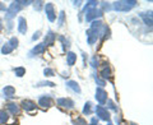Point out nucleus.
Here are the masks:
<instances>
[{
	"label": "nucleus",
	"mask_w": 153,
	"mask_h": 125,
	"mask_svg": "<svg viewBox=\"0 0 153 125\" xmlns=\"http://www.w3.org/2000/svg\"><path fill=\"white\" fill-rule=\"evenodd\" d=\"M137 5L135 0H121V1H115L112 8L117 12H129Z\"/></svg>",
	"instance_id": "1"
},
{
	"label": "nucleus",
	"mask_w": 153,
	"mask_h": 125,
	"mask_svg": "<svg viewBox=\"0 0 153 125\" xmlns=\"http://www.w3.org/2000/svg\"><path fill=\"white\" fill-rule=\"evenodd\" d=\"M22 9V5L19 4V1H13L9 8L7 9V14H5V19H12L13 17H16V14Z\"/></svg>",
	"instance_id": "2"
},
{
	"label": "nucleus",
	"mask_w": 153,
	"mask_h": 125,
	"mask_svg": "<svg viewBox=\"0 0 153 125\" xmlns=\"http://www.w3.org/2000/svg\"><path fill=\"white\" fill-rule=\"evenodd\" d=\"M102 16H103V12L101 10V9L94 8V9H91V10H88L87 13H85V21L92 22V21H94V19H97V18H101Z\"/></svg>",
	"instance_id": "3"
},
{
	"label": "nucleus",
	"mask_w": 153,
	"mask_h": 125,
	"mask_svg": "<svg viewBox=\"0 0 153 125\" xmlns=\"http://www.w3.org/2000/svg\"><path fill=\"white\" fill-rule=\"evenodd\" d=\"M96 100L98 101L100 106H102V105L106 103V101H107V93H106V91H105L103 88H101V87H98L97 89H96Z\"/></svg>",
	"instance_id": "4"
},
{
	"label": "nucleus",
	"mask_w": 153,
	"mask_h": 125,
	"mask_svg": "<svg viewBox=\"0 0 153 125\" xmlns=\"http://www.w3.org/2000/svg\"><path fill=\"white\" fill-rule=\"evenodd\" d=\"M96 115L105 121H110V114L107 111V109H105L103 106H96Z\"/></svg>",
	"instance_id": "5"
},
{
	"label": "nucleus",
	"mask_w": 153,
	"mask_h": 125,
	"mask_svg": "<svg viewBox=\"0 0 153 125\" xmlns=\"http://www.w3.org/2000/svg\"><path fill=\"white\" fill-rule=\"evenodd\" d=\"M45 13L47 18H49L50 22H54L56 19V14H55V10H54V4L52 3H47L45 4Z\"/></svg>",
	"instance_id": "6"
},
{
	"label": "nucleus",
	"mask_w": 153,
	"mask_h": 125,
	"mask_svg": "<svg viewBox=\"0 0 153 125\" xmlns=\"http://www.w3.org/2000/svg\"><path fill=\"white\" fill-rule=\"evenodd\" d=\"M56 102L60 107H63V109H66V110L74 109V102L70 98H59Z\"/></svg>",
	"instance_id": "7"
},
{
	"label": "nucleus",
	"mask_w": 153,
	"mask_h": 125,
	"mask_svg": "<svg viewBox=\"0 0 153 125\" xmlns=\"http://www.w3.org/2000/svg\"><path fill=\"white\" fill-rule=\"evenodd\" d=\"M38 105L42 107H51L52 106V98L50 96H41L38 98Z\"/></svg>",
	"instance_id": "8"
},
{
	"label": "nucleus",
	"mask_w": 153,
	"mask_h": 125,
	"mask_svg": "<svg viewBox=\"0 0 153 125\" xmlns=\"http://www.w3.org/2000/svg\"><path fill=\"white\" fill-rule=\"evenodd\" d=\"M45 50H46L45 44H38L30 51V56H36V55H40V54H44Z\"/></svg>",
	"instance_id": "9"
},
{
	"label": "nucleus",
	"mask_w": 153,
	"mask_h": 125,
	"mask_svg": "<svg viewBox=\"0 0 153 125\" xmlns=\"http://www.w3.org/2000/svg\"><path fill=\"white\" fill-rule=\"evenodd\" d=\"M3 94H4V97H7V98H13L14 94H16V88H14L13 86H5V87L3 88Z\"/></svg>",
	"instance_id": "10"
},
{
	"label": "nucleus",
	"mask_w": 153,
	"mask_h": 125,
	"mask_svg": "<svg viewBox=\"0 0 153 125\" xmlns=\"http://www.w3.org/2000/svg\"><path fill=\"white\" fill-rule=\"evenodd\" d=\"M22 107L26 110V111H33V110H36V103L33 102L31 100H23L22 101Z\"/></svg>",
	"instance_id": "11"
},
{
	"label": "nucleus",
	"mask_w": 153,
	"mask_h": 125,
	"mask_svg": "<svg viewBox=\"0 0 153 125\" xmlns=\"http://www.w3.org/2000/svg\"><path fill=\"white\" fill-rule=\"evenodd\" d=\"M18 31H19V33H22V35H25L27 32V22L23 17L18 18Z\"/></svg>",
	"instance_id": "12"
},
{
	"label": "nucleus",
	"mask_w": 153,
	"mask_h": 125,
	"mask_svg": "<svg viewBox=\"0 0 153 125\" xmlns=\"http://www.w3.org/2000/svg\"><path fill=\"white\" fill-rule=\"evenodd\" d=\"M103 69L101 70V77H102V79L103 80H106V79H112V75H111V69H110V66L108 64H103Z\"/></svg>",
	"instance_id": "13"
},
{
	"label": "nucleus",
	"mask_w": 153,
	"mask_h": 125,
	"mask_svg": "<svg viewBox=\"0 0 153 125\" xmlns=\"http://www.w3.org/2000/svg\"><path fill=\"white\" fill-rule=\"evenodd\" d=\"M139 17L143 19V21H144V25L152 27V12L151 10L148 13H140Z\"/></svg>",
	"instance_id": "14"
},
{
	"label": "nucleus",
	"mask_w": 153,
	"mask_h": 125,
	"mask_svg": "<svg viewBox=\"0 0 153 125\" xmlns=\"http://www.w3.org/2000/svg\"><path fill=\"white\" fill-rule=\"evenodd\" d=\"M55 38H56V35L52 31H49L47 32V35H46V37H45V46H47V45H54V42H55Z\"/></svg>",
	"instance_id": "15"
},
{
	"label": "nucleus",
	"mask_w": 153,
	"mask_h": 125,
	"mask_svg": "<svg viewBox=\"0 0 153 125\" xmlns=\"http://www.w3.org/2000/svg\"><path fill=\"white\" fill-rule=\"evenodd\" d=\"M7 109H8V111L10 112L12 115H18V114H19V107H18V105L14 103V102H9V103L7 105Z\"/></svg>",
	"instance_id": "16"
},
{
	"label": "nucleus",
	"mask_w": 153,
	"mask_h": 125,
	"mask_svg": "<svg viewBox=\"0 0 153 125\" xmlns=\"http://www.w3.org/2000/svg\"><path fill=\"white\" fill-rule=\"evenodd\" d=\"M66 86H68V88H70L71 91H74L75 93H80V87H79V84L76 83L75 80H69V82H66Z\"/></svg>",
	"instance_id": "17"
},
{
	"label": "nucleus",
	"mask_w": 153,
	"mask_h": 125,
	"mask_svg": "<svg viewBox=\"0 0 153 125\" xmlns=\"http://www.w3.org/2000/svg\"><path fill=\"white\" fill-rule=\"evenodd\" d=\"M66 61H68V65L69 66H73L75 64V61H76V55L74 54V52H68L66 54Z\"/></svg>",
	"instance_id": "18"
},
{
	"label": "nucleus",
	"mask_w": 153,
	"mask_h": 125,
	"mask_svg": "<svg viewBox=\"0 0 153 125\" xmlns=\"http://www.w3.org/2000/svg\"><path fill=\"white\" fill-rule=\"evenodd\" d=\"M9 120V112L5 110H0V124H5Z\"/></svg>",
	"instance_id": "19"
},
{
	"label": "nucleus",
	"mask_w": 153,
	"mask_h": 125,
	"mask_svg": "<svg viewBox=\"0 0 153 125\" xmlns=\"http://www.w3.org/2000/svg\"><path fill=\"white\" fill-rule=\"evenodd\" d=\"M13 50H14V49H13L10 45H9V42H7V44H4L3 47H1V54H3V55H8V54H10Z\"/></svg>",
	"instance_id": "20"
},
{
	"label": "nucleus",
	"mask_w": 153,
	"mask_h": 125,
	"mask_svg": "<svg viewBox=\"0 0 153 125\" xmlns=\"http://www.w3.org/2000/svg\"><path fill=\"white\" fill-rule=\"evenodd\" d=\"M97 1L96 0H91V1H87V4H85V7H84V12L87 13L88 10H91V9H94L96 7H97Z\"/></svg>",
	"instance_id": "21"
},
{
	"label": "nucleus",
	"mask_w": 153,
	"mask_h": 125,
	"mask_svg": "<svg viewBox=\"0 0 153 125\" xmlns=\"http://www.w3.org/2000/svg\"><path fill=\"white\" fill-rule=\"evenodd\" d=\"M83 114L84 115H91L92 114V103L91 102H85L84 107H83Z\"/></svg>",
	"instance_id": "22"
},
{
	"label": "nucleus",
	"mask_w": 153,
	"mask_h": 125,
	"mask_svg": "<svg viewBox=\"0 0 153 125\" xmlns=\"http://www.w3.org/2000/svg\"><path fill=\"white\" fill-rule=\"evenodd\" d=\"M14 74H16L17 77H23L26 74V69L23 68V66H19V68H16L14 69Z\"/></svg>",
	"instance_id": "23"
},
{
	"label": "nucleus",
	"mask_w": 153,
	"mask_h": 125,
	"mask_svg": "<svg viewBox=\"0 0 153 125\" xmlns=\"http://www.w3.org/2000/svg\"><path fill=\"white\" fill-rule=\"evenodd\" d=\"M45 86H47V87H54L55 83H52V82H49V80L38 82V83H37V87H45Z\"/></svg>",
	"instance_id": "24"
},
{
	"label": "nucleus",
	"mask_w": 153,
	"mask_h": 125,
	"mask_svg": "<svg viewBox=\"0 0 153 125\" xmlns=\"http://www.w3.org/2000/svg\"><path fill=\"white\" fill-rule=\"evenodd\" d=\"M73 124L74 125H87V121L83 118H76L73 120Z\"/></svg>",
	"instance_id": "25"
},
{
	"label": "nucleus",
	"mask_w": 153,
	"mask_h": 125,
	"mask_svg": "<svg viewBox=\"0 0 153 125\" xmlns=\"http://www.w3.org/2000/svg\"><path fill=\"white\" fill-rule=\"evenodd\" d=\"M94 80H96V83H97L98 86H100V87H103V86L105 84H106V80H103L102 78H100V77L98 75H94Z\"/></svg>",
	"instance_id": "26"
},
{
	"label": "nucleus",
	"mask_w": 153,
	"mask_h": 125,
	"mask_svg": "<svg viewBox=\"0 0 153 125\" xmlns=\"http://www.w3.org/2000/svg\"><path fill=\"white\" fill-rule=\"evenodd\" d=\"M9 45H10L13 49H16V47L18 46V38H16V37H12L10 40H9Z\"/></svg>",
	"instance_id": "27"
},
{
	"label": "nucleus",
	"mask_w": 153,
	"mask_h": 125,
	"mask_svg": "<svg viewBox=\"0 0 153 125\" xmlns=\"http://www.w3.org/2000/svg\"><path fill=\"white\" fill-rule=\"evenodd\" d=\"M59 40H60L61 42H63V47H64V50L66 49V47H69V41H68V40H65V37H64V36H60V37H59Z\"/></svg>",
	"instance_id": "28"
},
{
	"label": "nucleus",
	"mask_w": 153,
	"mask_h": 125,
	"mask_svg": "<svg viewBox=\"0 0 153 125\" xmlns=\"http://www.w3.org/2000/svg\"><path fill=\"white\" fill-rule=\"evenodd\" d=\"M106 102H107V107H108V109H111V110H115V111H117V107H116V105H115V103L112 102L111 100H107Z\"/></svg>",
	"instance_id": "29"
},
{
	"label": "nucleus",
	"mask_w": 153,
	"mask_h": 125,
	"mask_svg": "<svg viewBox=\"0 0 153 125\" xmlns=\"http://www.w3.org/2000/svg\"><path fill=\"white\" fill-rule=\"evenodd\" d=\"M44 74H45L46 77H54V75H55L54 70H52V69H50V68H46V69L44 70Z\"/></svg>",
	"instance_id": "30"
},
{
	"label": "nucleus",
	"mask_w": 153,
	"mask_h": 125,
	"mask_svg": "<svg viewBox=\"0 0 153 125\" xmlns=\"http://www.w3.org/2000/svg\"><path fill=\"white\" fill-rule=\"evenodd\" d=\"M64 18H65V13L60 12V17H59V27H61L64 25Z\"/></svg>",
	"instance_id": "31"
},
{
	"label": "nucleus",
	"mask_w": 153,
	"mask_h": 125,
	"mask_svg": "<svg viewBox=\"0 0 153 125\" xmlns=\"http://www.w3.org/2000/svg\"><path fill=\"white\" fill-rule=\"evenodd\" d=\"M42 4H44L42 1H35V3H33V7H35V9H36V10H41V8H42Z\"/></svg>",
	"instance_id": "32"
},
{
	"label": "nucleus",
	"mask_w": 153,
	"mask_h": 125,
	"mask_svg": "<svg viewBox=\"0 0 153 125\" xmlns=\"http://www.w3.org/2000/svg\"><path fill=\"white\" fill-rule=\"evenodd\" d=\"M91 65H92L93 68H97V66H98V59H97V56L92 57V61H91Z\"/></svg>",
	"instance_id": "33"
},
{
	"label": "nucleus",
	"mask_w": 153,
	"mask_h": 125,
	"mask_svg": "<svg viewBox=\"0 0 153 125\" xmlns=\"http://www.w3.org/2000/svg\"><path fill=\"white\" fill-rule=\"evenodd\" d=\"M40 35H41V32H40V31H37V32L35 33V35H33V36H32V40H33V41H36V40H37V38H38V37H40Z\"/></svg>",
	"instance_id": "34"
},
{
	"label": "nucleus",
	"mask_w": 153,
	"mask_h": 125,
	"mask_svg": "<svg viewBox=\"0 0 153 125\" xmlns=\"http://www.w3.org/2000/svg\"><path fill=\"white\" fill-rule=\"evenodd\" d=\"M0 10H5V5L1 4V3H0Z\"/></svg>",
	"instance_id": "35"
},
{
	"label": "nucleus",
	"mask_w": 153,
	"mask_h": 125,
	"mask_svg": "<svg viewBox=\"0 0 153 125\" xmlns=\"http://www.w3.org/2000/svg\"><path fill=\"white\" fill-rule=\"evenodd\" d=\"M80 3H82V1H74V5H75V7H79Z\"/></svg>",
	"instance_id": "36"
},
{
	"label": "nucleus",
	"mask_w": 153,
	"mask_h": 125,
	"mask_svg": "<svg viewBox=\"0 0 153 125\" xmlns=\"http://www.w3.org/2000/svg\"><path fill=\"white\" fill-rule=\"evenodd\" d=\"M3 30V25H1V23H0V31H1Z\"/></svg>",
	"instance_id": "37"
},
{
	"label": "nucleus",
	"mask_w": 153,
	"mask_h": 125,
	"mask_svg": "<svg viewBox=\"0 0 153 125\" xmlns=\"http://www.w3.org/2000/svg\"><path fill=\"white\" fill-rule=\"evenodd\" d=\"M89 125H98V124H89Z\"/></svg>",
	"instance_id": "38"
},
{
	"label": "nucleus",
	"mask_w": 153,
	"mask_h": 125,
	"mask_svg": "<svg viewBox=\"0 0 153 125\" xmlns=\"http://www.w3.org/2000/svg\"><path fill=\"white\" fill-rule=\"evenodd\" d=\"M107 125H112V124H111V123H108V124H107Z\"/></svg>",
	"instance_id": "39"
}]
</instances>
